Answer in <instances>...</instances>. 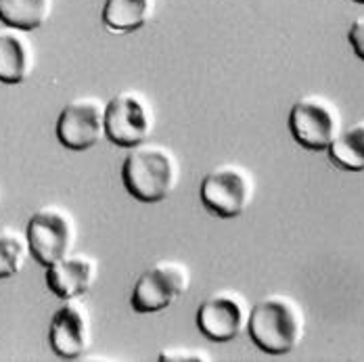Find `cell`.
<instances>
[{"mask_svg": "<svg viewBox=\"0 0 364 362\" xmlns=\"http://www.w3.org/2000/svg\"><path fill=\"white\" fill-rule=\"evenodd\" d=\"M247 333L255 346L270 356L291 354L306 333L304 308L289 295H266L250 310Z\"/></svg>", "mask_w": 364, "mask_h": 362, "instance_id": "1", "label": "cell"}, {"mask_svg": "<svg viewBox=\"0 0 364 362\" xmlns=\"http://www.w3.org/2000/svg\"><path fill=\"white\" fill-rule=\"evenodd\" d=\"M181 181V164L172 149L157 143L134 147L122 164L124 188L141 203L168 199Z\"/></svg>", "mask_w": 364, "mask_h": 362, "instance_id": "2", "label": "cell"}, {"mask_svg": "<svg viewBox=\"0 0 364 362\" xmlns=\"http://www.w3.org/2000/svg\"><path fill=\"white\" fill-rule=\"evenodd\" d=\"M254 176L239 164H224L214 168L201 182L199 195L203 208L222 220L239 218L254 199Z\"/></svg>", "mask_w": 364, "mask_h": 362, "instance_id": "3", "label": "cell"}, {"mask_svg": "<svg viewBox=\"0 0 364 362\" xmlns=\"http://www.w3.org/2000/svg\"><path fill=\"white\" fill-rule=\"evenodd\" d=\"M32 257L44 268L73 252L77 226L72 212L61 206H44L36 210L26 226Z\"/></svg>", "mask_w": 364, "mask_h": 362, "instance_id": "4", "label": "cell"}, {"mask_svg": "<svg viewBox=\"0 0 364 362\" xmlns=\"http://www.w3.org/2000/svg\"><path fill=\"white\" fill-rule=\"evenodd\" d=\"M341 130V111L323 95H306L289 111L293 141L308 151H327Z\"/></svg>", "mask_w": 364, "mask_h": 362, "instance_id": "5", "label": "cell"}, {"mask_svg": "<svg viewBox=\"0 0 364 362\" xmlns=\"http://www.w3.org/2000/svg\"><path fill=\"white\" fill-rule=\"evenodd\" d=\"M191 287V272L182 262L159 260L136 281L130 306L139 314H155L170 308Z\"/></svg>", "mask_w": 364, "mask_h": 362, "instance_id": "6", "label": "cell"}, {"mask_svg": "<svg viewBox=\"0 0 364 362\" xmlns=\"http://www.w3.org/2000/svg\"><path fill=\"white\" fill-rule=\"evenodd\" d=\"M155 117L145 95L136 90H122L105 107V139L115 147L134 149L146 143L153 132Z\"/></svg>", "mask_w": 364, "mask_h": 362, "instance_id": "7", "label": "cell"}, {"mask_svg": "<svg viewBox=\"0 0 364 362\" xmlns=\"http://www.w3.org/2000/svg\"><path fill=\"white\" fill-rule=\"evenodd\" d=\"M250 304L247 299L232 289H220L210 293L197 308L195 323L201 335L210 341L226 344L237 339L247 331L250 323Z\"/></svg>", "mask_w": 364, "mask_h": 362, "instance_id": "8", "label": "cell"}, {"mask_svg": "<svg viewBox=\"0 0 364 362\" xmlns=\"http://www.w3.org/2000/svg\"><path fill=\"white\" fill-rule=\"evenodd\" d=\"M105 107L97 97L70 101L57 117V141L70 151H88L105 139Z\"/></svg>", "mask_w": 364, "mask_h": 362, "instance_id": "9", "label": "cell"}, {"mask_svg": "<svg viewBox=\"0 0 364 362\" xmlns=\"http://www.w3.org/2000/svg\"><path fill=\"white\" fill-rule=\"evenodd\" d=\"M50 350L61 361H77L92 346V319L88 306L80 299H65L53 314L48 326Z\"/></svg>", "mask_w": 364, "mask_h": 362, "instance_id": "10", "label": "cell"}, {"mask_svg": "<svg viewBox=\"0 0 364 362\" xmlns=\"http://www.w3.org/2000/svg\"><path fill=\"white\" fill-rule=\"evenodd\" d=\"M99 277V262L88 254H68L57 260L55 264L46 266V287L53 291L59 299L82 297L92 289Z\"/></svg>", "mask_w": 364, "mask_h": 362, "instance_id": "11", "label": "cell"}, {"mask_svg": "<svg viewBox=\"0 0 364 362\" xmlns=\"http://www.w3.org/2000/svg\"><path fill=\"white\" fill-rule=\"evenodd\" d=\"M34 72V44L28 32L0 28V84H21Z\"/></svg>", "mask_w": 364, "mask_h": 362, "instance_id": "12", "label": "cell"}, {"mask_svg": "<svg viewBox=\"0 0 364 362\" xmlns=\"http://www.w3.org/2000/svg\"><path fill=\"white\" fill-rule=\"evenodd\" d=\"M155 0H105L103 26L113 34H130L141 30L153 17Z\"/></svg>", "mask_w": 364, "mask_h": 362, "instance_id": "13", "label": "cell"}, {"mask_svg": "<svg viewBox=\"0 0 364 362\" xmlns=\"http://www.w3.org/2000/svg\"><path fill=\"white\" fill-rule=\"evenodd\" d=\"M53 11V0H0V21L21 32L42 28Z\"/></svg>", "mask_w": 364, "mask_h": 362, "instance_id": "14", "label": "cell"}, {"mask_svg": "<svg viewBox=\"0 0 364 362\" xmlns=\"http://www.w3.org/2000/svg\"><path fill=\"white\" fill-rule=\"evenodd\" d=\"M328 159L346 172H364V119L341 130L328 145Z\"/></svg>", "mask_w": 364, "mask_h": 362, "instance_id": "15", "label": "cell"}, {"mask_svg": "<svg viewBox=\"0 0 364 362\" xmlns=\"http://www.w3.org/2000/svg\"><path fill=\"white\" fill-rule=\"evenodd\" d=\"M32 255L28 235L13 228V226H0V279L17 277Z\"/></svg>", "mask_w": 364, "mask_h": 362, "instance_id": "16", "label": "cell"}, {"mask_svg": "<svg viewBox=\"0 0 364 362\" xmlns=\"http://www.w3.org/2000/svg\"><path fill=\"white\" fill-rule=\"evenodd\" d=\"M161 362H214L205 348H166L159 354Z\"/></svg>", "mask_w": 364, "mask_h": 362, "instance_id": "17", "label": "cell"}, {"mask_svg": "<svg viewBox=\"0 0 364 362\" xmlns=\"http://www.w3.org/2000/svg\"><path fill=\"white\" fill-rule=\"evenodd\" d=\"M348 40L356 53V57L364 61V15L358 17L352 26H350V32H348Z\"/></svg>", "mask_w": 364, "mask_h": 362, "instance_id": "18", "label": "cell"}, {"mask_svg": "<svg viewBox=\"0 0 364 362\" xmlns=\"http://www.w3.org/2000/svg\"><path fill=\"white\" fill-rule=\"evenodd\" d=\"M354 2H358V4H364V0H354Z\"/></svg>", "mask_w": 364, "mask_h": 362, "instance_id": "19", "label": "cell"}]
</instances>
